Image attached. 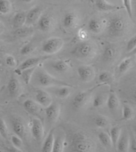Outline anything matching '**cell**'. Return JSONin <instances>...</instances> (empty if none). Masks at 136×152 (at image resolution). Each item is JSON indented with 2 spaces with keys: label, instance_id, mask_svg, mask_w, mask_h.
Instances as JSON below:
<instances>
[{
  "label": "cell",
  "instance_id": "obj_50",
  "mask_svg": "<svg viewBox=\"0 0 136 152\" xmlns=\"http://www.w3.org/2000/svg\"><path fill=\"white\" fill-rule=\"evenodd\" d=\"M134 135L136 137V125L134 127Z\"/></svg>",
  "mask_w": 136,
  "mask_h": 152
},
{
  "label": "cell",
  "instance_id": "obj_27",
  "mask_svg": "<svg viewBox=\"0 0 136 152\" xmlns=\"http://www.w3.org/2000/svg\"><path fill=\"white\" fill-rule=\"evenodd\" d=\"M108 95L105 94H97L92 99V105L94 107L98 108L103 106L107 102Z\"/></svg>",
  "mask_w": 136,
  "mask_h": 152
},
{
  "label": "cell",
  "instance_id": "obj_31",
  "mask_svg": "<svg viewBox=\"0 0 136 152\" xmlns=\"http://www.w3.org/2000/svg\"><path fill=\"white\" fill-rule=\"evenodd\" d=\"M98 139L102 144L106 148H113L112 142L110 137V135L107 133L102 132L98 134Z\"/></svg>",
  "mask_w": 136,
  "mask_h": 152
},
{
  "label": "cell",
  "instance_id": "obj_24",
  "mask_svg": "<svg viewBox=\"0 0 136 152\" xmlns=\"http://www.w3.org/2000/svg\"><path fill=\"white\" fill-rule=\"evenodd\" d=\"M116 55V49L111 45H107L104 48L102 53V60L104 62H111L115 58Z\"/></svg>",
  "mask_w": 136,
  "mask_h": 152
},
{
  "label": "cell",
  "instance_id": "obj_16",
  "mask_svg": "<svg viewBox=\"0 0 136 152\" xmlns=\"http://www.w3.org/2000/svg\"><path fill=\"white\" fill-rule=\"evenodd\" d=\"M23 105L26 112L34 116L39 117L42 112V106L34 100L26 99L23 102Z\"/></svg>",
  "mask_w": 136,
  "mask_h": 152
},
{
  "label": "cell",
  "instance_id": "obj_38",
  "mask_svg": "<svg viewBox=\"0 0 136 152\" xmlns=\"http://www.w3.org/2000/svg\"><path fill=\"white\" fill-rule=\"evenodd\" d=\"M127 97L130 102L136 105V85L130 87L127 91Z\"/></svg>",
  "mask_w": 136,
  "mask_h": 152
},
{
  "label": "cell",
  "instance_id": "obj_49",
  "mask_svg": "<svg viewBox=\"0 0 136 152\" xmlns=\"http://www.w3.org/2000/svg\"><path fill=\"white\" fill-rule=\"evenodd\" d=\"M34 0H21V1H23L25 4H30V3L33 2Z\"/></svg>",
  "mask_w": 136,
  "mask_h": 152
},
{
  "label": "cell",
  "instance_id": "obj_8",
  "mask_svg": "<svg viewBox=\"0 0 136 152\" xmlns=\"http://www.w3.org/2000/svg\"><path fill=\"white\" fill-rule=\"evenodd\" d=\"M61 112V106L59 103L53 102L51 104L45 108L46 119L49 124H53L58 120Z\"/></svg>",
  "mask_w": 136,
  "mask_h": 152
},
{
  "label": "cell",
  "instance_id": "obj_40",
  "mask_svg": "<svg viewBox=\"0 0 136 152\" xmlns=\"http://www.w3.org/2000/svg\"><path fill=\"white\" fill-rule=\"evenodd\" d=\"M112 80L111 74L107 72H103L99 75V81L102 83H109Z\"/></svg>",
  "mask_w": 136,
  "mask_h": 152
},
{
  "label": "cell",
  "instance_id": "obj_46",
  "mask_svg": "<svg viewBox=\"0 0 136 152\" xmlns=\"http://www.w3.org/2000/svg\"><path fill=\"white\" fill-rule=\"evenodd\" d=\"M7 152H22L20 150V149L15 148V147H14V146L8 147L7 148Z\"/></svg>",
  "mask_w": 136,
  "mask_h": 152
},
{
  "label": "cell",
  "instance_id": "obj_9",
  "mask_svg": "<svg viewBox=\"0 0 136 152\" xmlns=\"http://www.w3.org/2000/svg\"><path fill=\"white\" fill-rule=\"evenodd\" d=\"M31 135L35 140L39 143L43 140L44 137L45 132L44 127L42 124V121L38 118L33 119L31 122Z\"/></svg>",
  "mask_w": 136,
  "mask_h": 152
},
{
  "label": "cell",
  "instance_id": "obj_28",
  "mask_svg": "<svg viewBox=\"0 0 136 152\" xmlns=\"http://www.w3.org/2000/svg\"><path fill=\"white\" fill-rule=\"evenodd\" d=\"M96 7L101 12H109L117 9V6L110 4L105 0H96Z\"/></svg>",
  "mask_w": 136,
  "mask_h": 152
},
{
  "label": "cell",
  "instance_id": "obj_6",
  "mask_svg": "<svg viewBox=\"0 0 136 152\" xmlns=\"http://www.w3.org/2000/svg\"><path fill=\"white\" fill-rule=\"evenodd\" d=\"M91 99V91H82L78 93L72 101L73 108L76 110H80L86 107Z\"/></svg>",
  "mask_w": 136,
  "mask_h": 152
},
{
  "label": "cell",
  "instance_id": "obj_53",
  "mask_svg": "<svg viewBox=\"0 0 136 152\" xmlns=\"http://www.w3.org/2000/svg\"><path fill=\"white\" fill-rule=\"evenodd\" d=\"M0 50H1V46H0Z\"/></svg>",
  "mask_w": 136,
  "mask_h": 152
},
{
  "label": "cell",
  "instance_id": "obj_5",
  "mask_svg": "<svg viewBox=\"0 0 136 152\" xmlns=\"http://www.w3.org/2000/svg\"><path fill=\"white\" fill-rule=\"evenodd\" d=\"M64 46V40L60 37H52L45 40L42 46L43 52L52 55L58 53Z\"/></svg>",
  "mask_w": 136,
  "mask_h": 152
},
{
  "label": "cell",
  "instance_id": "obj_51",
  "mask_svg": "<svg viewBox=\"0 0 136 152\" xmlns=\"http://www.w3.org/2000/svg\"><path fill=\"white\" fill-rule=\"evenodd\" d=\"M130 53H132V54H136V48H135L134 49V50H133Z\"/></svg>",
  "mask_w": 136,
  "mask_h": 152
},
{
  "label": "cell",
  "instance_id": "obj_33",
  "mask_svg": "<svg viewBox=\"0 0 136 152\" xmlns=\"http://www.w3.org/2000/svg\"><path fill=\"white\" fill-rule=\"evenodd\" d=\"M94 123L96 126L99 128H106L110 124V121L107 117L102 115H98L94 118Z\"/></svg>",
  "mask_w": 136,
  "mask_h": 152
},
{
  "label": "cell",
  "instance_id": "obj_29",
  "mask_svg": "<svg viewBox=\"0 0 136 152\" xmlns=\"http://www.w3.org/2000/svg\"><path fill=\"white\" fill-rule=\"evenodd\" d=\"M121 129L122 128L118 126H113L110 129V135L111 140V142H112L113 148H116V145L117 143H118L119 136H120Z\"/></svg>",
  "mask_w": 136,
  "mask_h": 152
},
{
  "label": "cell",
  "instance_id": "obj_3",
  "mask_svg": "<svg viewBox=\"0 0 136 152\" xmlns=\"http://www.w3.org/2000/svg\"><path fill=\"white\" fill-rule=\"evenodd\" d=\"M34 73L35 74H34L37 83L42 87L48 88V87L51 86H72L65 81L58 80L56 77H53L52 75L49 74L48 72L42 69H38L37 71L35 69Z\"/></svg>",
  "mask_w": 136,
  "mask_h": 152
},
{
  "label": "cell",
  "instance_id": "obj_15",
  "mask_svg": "<svg viewBox=\"0 0 136 152\" xmlns=\"http://www.w3.org/2000/svg\"><path fill=\"white\" fill-rule=\"evenodd\" d=\"M80 19L77 13L73 12L67 13L64 16L62 23L67 29H74L78 26Z\"/></svg>",
  "mask_w": 136,
  "mask_h": 152
},
{
  "label": "cell",
  "instance_id": "obj_32",
  "mask_svg": "<svg viewBox=\"0 0 136 152\" xmlns=\"http://www.w3.org/2000/svg\"><path fill=\"white\" fill-rule=\"evenodd\" d=\"M35 69H36V67L25 69L21 72L20 75L21 76V77H22L24 82H25V83L27 84V85H28V84L30 83Z\"/></svg>",
  "mask_w": 136,
  "mask_h": 152
},
{
  "label": "cell",
  "instance_id": "obj_7",
  "mask_svg": "<svg viewBox=\"0 0 136 152\" xmlns=\"http://www.w3.org/2000/svg\"><path fill=\"white\" fill-rule=\"evenodd\" d=\"M11 123L15 135L21 137L23 140H26L28 137V129L25 121L21 118L14 117L12 119Z\"/></svg>",
  "mask_w": 136,
  "mask_h": 152
},
{
  "label": "cell",
  "instance_id": "obj_25",
  "mask_svg": "<svg viewBox=\"0 0 136 152\" xmlns=\"http://www.w3.org/2000/svg\"><path fill=\"white\" fill-rule=\"evenodd\" d=\"M72 86H59L53 90V94L61 99H66L72 93Z\"/></svg>",
  "mask_w": 136,
  "mask_h": 152
},
{
  "label": "cell",
  "instance_id": "obj_2",
  "mask_svg": "<svg viewBox=\"0 0 136 152\" xmlns=\"http://www.w3.org/2000/svg\"><path fill=\"white\" fill-rule=\"evenodd\" d=\"M97 52V48L93 43L88 41H83L78 43L71 51V54L75 58L81 60H89L94 58Z\"/></svg>",
  "mask_w": 136,
  "mask_h": 152
},
{
  "label": "cell",
  "instance_id": "obj_37",
  "mask_svg": "<svg viewBox=\"0 0 136 152\" xmlns=\"http://www.w3.org/2000/svg\"><path fill=\"white\" fill-rule=\"evenodd\" d=\"M0 135L4 139H7L9 135V129L4 119L0 118Z\"/></svg>",
  "mask_w": 136,
  "mask_h": 152
},
{
  "label": "cell",
  "instance_id": "obj_44",
  "mask_svg": "<svg viewBox=\"0 0 136 152\" xmlns=\"http://www.w3.org/2000/svg\"><path fill=\"white\" fill-rule=\"evenodd\" d=\"M130 152H136V137L134 134L129 135V148Z\"/></svg>",
  "mask_w": 136,
  "mask_h": 152
},
{
  "label": "cell",
  "instance_id": "obj_14",
  "mask_svg": "<svg viewBox=\"0 0 136 152\" xmlns=\"http://www.w3.org/2000/svg\"><path fill=\"white\" fill-rule=\"evenodd\" d=\"M35 101L41 106L43 107H47L51 104L53 102L52 97L48 92L43 89H38L35 92Z\"/></svg>",
  "mask_w": 136,
  "mask_h": 152
},
{
  "label": "cell",
  "instance_id": "obj_52",
  "mask_svg": "<svg viewBox=\"0 0 136 152\" xmlns=\"http://www.w3.org/2000/svg\"><path fill=\"white\" fill-rule=\"evenodd\" d=\"M135 10H136V1H135Z\"/></svg>",
  "mask_w": 136,
  "mask_h": 152
},
{
  "label": "cell",
  "instance_id": "obj_11",
  "mask_svg": "<svg viewBox=\"0 0 136 152\" xmlns=\"http://www.w3.org/2000/svg\"><path fill=\"white\" fill-rule=\"evenodd\" d=\"M129 148V134L126 129H122L116 145L118 152H128Z\"/></svg>",
  "mask_w": 136,
  "mask_h": 152
},
{
  "label": "cell",
  "instance_id": "obj_55",
  "mask_svg": "<svg viewBox=\"0 0 136 152\" xmlns=\"http://www.w3.org/2000/svg\"><path fill=\"white\" fill-rule=\"evenodd\" d=\"M105 152H107V151H105Z\"/></svg>",
  "mask_w": 136,
  "mask_h": 152
},
{
  "label": "cell",
  "instance_id": "obj_26",
  "mask_svg": "<svg viewBox=\"0 0 136 152\" xmlns=\"http://www.w3.org/2000/svg\"><path fill=\"white\" fill-rule=\"evenodd\" d=\"M26 15L23 12H18L13 16L12 23L15 28H20L26 25Z\"/></svg>",
  "mask_w": 136,
  "mask_h": 152
},
{
  "label": "cell",
  "instance_id": "obj_47",
  "mask_svg": "<svg viewBox=\"0 0 136 152\" xmlns=\"http://www.w3.org/2000/svg\"><path fill=\"white\" fill-rule=\"evenodd\" d=\"M5 31V26L2 21H0V35L4 33Z\"/></svg>",
  "mask_w": 136,
  "mask_h": 152
},
{
  "label": "cell",
  "instance_id": "obj_19",
  "mask_svg": "<svg viewBox=\"0 0 136 152\" xmlns=\"http://www.w3.org/2000/svg\"><path fill=\"white\" fill-rule=\"evenodd\" d=\"M66 136L61 133L56 135L54 138V143L52 152H64L66 147Z\"/></svg>",
  "mask_w": 136,
  "mask_h": 152
},
{
  "label": "cell",
  "instance_id": "obj_34",
  "mask_svg": "<svg viewBox=\"0 0 136 152\" xmlns=\"http://www.w3.org/2000/svg\"><path fill=\"white\" fill-rule=\"evenodd\" d=\"M12 10V5L9 0H0V13L7 15Z\"/></svg>",
  "mask_w": 136,
  "mask_h": 152
},
{
  "label": "cell",
  "instance_id": "obj_21",
  "mask_svg": "<svg viewBox=\"0 0 136 152\" xmlns=\"http://www.w3.org/2000/svg\"><path fill=\"white\" fill-rule=\"evenodd\" d=\"M50 67L54 71L60 73V74L67 72L70 68L69 65L68 64L67 62L64 60H61V59L51 62L50 64Z\"/></svg>",
  "mask_w": 136,
  "mask_h": 152
},
{
  "label": "cell",
  "instance_id": "obj_18",
  "mask_svg": "<svg viewBox=\"0 0 136 152\" xmlns=\"http://www.w3.org/2000/svg\"><path fill=\"white\" fill-rule=\"evenodd\" d=\"M42 15V10L39 7H34L29 11L26 14V25L31 26L39 20Z\"/></svg>",
  "mask_w": 136,
  "mask_h": 152
},
{
  "label": "cell",
  "instance_id": "obj_13",
  "mask_svg": "<svg viewBox=\"0 0 136 152\" xmlns=\"http://www.w3.org/2000/svg\"><path fill=\"white\" fill-rule=\"evenodd\" d=\"M45 59V57H42H42H37V58L36 57H34V58L27 59L26 60L22 62L20 66L15 69V73L20 75L21 72L23 71V70L36 67L38 64Z\"/></svg>",
  "mask_w": 136,
  "mask_h": 152
},
{
  "label": "cell",
  "instance_id": "obj_45",
  "mask_svg": "<svg viewBox=\"0 0 136 152\" xmlns=\"http://www.w3.org/2000/svg\"><path fill=\"white\" fill-rule=\"evenodd\" d=\"M5 64L10 67H15L17 66V60L12 56H7L5 58Z\"/></svg>",
  "mask_w": 136,
  "mask_h": 152
},
{
  "label": "cell",
  "instance_id": "obj_43",
  "mask_svg": "<svg viewBox=\"0 0 136 152\" xmlns=\"http://www.w3.org/2000/svg\"><path fill=\"white\" fill-rule=\"evenodd\" d=\"M123 1V4L124 5L127 14L131 18H132V0H122Z\"/></svg>",
  "mask_w": 136,
  "mask_h": 152
},
{
  "label": "cell",
  "instance_id": "obj_42",
  "mask_svg": "<svg viewBox=\"0 0 136 152\" xmlns=\"http://www.w3.org/2000/svg\"><path fill=\"white\" fill-rule=\"evenodd\" d=\"M136 48V35L133 36L127 43L126 50L127 52L131 53L132 51Z\"/></svg>",
  "mask_w": 136,
  "mask_h": 152
},
{
  "label": "cell",
  "instance_id": "obj_12",
  "mask_svg": "<svg viewBox=\"0 0 136 152\" xmlns=\"http://www.w3.org/2000/svg\"><path fill=\"white\" fill-rule=\"evenodd\" d=\"M78 74L80 80L83 82H89L94 80L96 72L93 67L89 66H81L78 67Z\"/></svg>",
  "mask_w": 136,
  "mask_h": 152
},
{
  "label": "cell",
  "instance_id": "obj_22",
  "mask_svg": "<svg viewBox=\"0 0 136 152\" xmlns=\"http://www.w3.org/2000/svg\"><path fill=\"white\" fill-rule=\"evenodd\" d=\"M88 29L89 31L94 34H99L102 31L103 29V23L102 21L99 19L94 18L89 20L88 23Z\"/></svg>",
  "mask_w": 136,
  "mask_h": 152
},
{
  "label": "cell",
  "instance_id": "obj_41",
  "mask_svg": "<svg viewBox=\"0 0 136 152\" xmlns=\"http://www.w3.org/2000/svg\"><path fill=\"white\" fill-rule=\"evenodd\" d=\"M11 142H12L13 146H14L15 148L21 149L23 147V140L18 135H12L11 137Z\"/></svg>",
  "mask_w": 136,
  "mask_h": 152
},
{
  "label": "cell",
  "instance_id": "obj_35",
  "mask_svg": "<svg viewBox=\"0 0 136 152\" xmlns=\"http://www.w3.org/2000/svg\"><path fill=\"white\" fill-rule=\"evenodd\" d=\"M134 117V110L128 104H124L122 107V119L124 120H129Z\"/></svg>",
  "mask_w": 136,
  "mask_h": 152
},
{
  "label": "cell",
  "instance_id": "obj_48",
  "mask_svg": "<svg viewBox=\"0 0 136 152\" xmlns=\"http://www.w3.org/2000/svg\"><path fill=\"white\" fill-rule=\"evenodd\" d=\"M79 36H80V37L81 38H82L83 39H85L86 37L87 36V34H86V31H84V30L80 31V34H79Z\"/></svg>",
  "mask_w": 136,
  "mask_h": 152
},
{
  "label": "cell",
  "instance_id": "obj_10",
  "mask_svg": "<svg viewBox=\"0 0 136 152\" xmlns=\"http://www.w3.org/2000/svg\"><path fill=\"white\" fill-rule=\"evenodd\" d=\"M55 26V20L52 16L49 14H43L37 21V26L43 32H49Z\"/></svg>",
  "mask_w": 136,
  "mask_h": 152
},
{
  "label": "cell",
  "instance_id": "obj_4",
  "mask_svg": "<svg viewBox=\"0 0 136 152\" xmlns=\"http://www.w3.org/2000/svg\"><path fill=\"white\" fill-rule=\"evenodd\" d=\"M127 23L124 19L119 15L111 18L107 23V32L111 36H120L126 31Z\"/></svg>",
  "mask_w": 136,
  "mask_h": 152
},
{
  "label": "cell",
  "instance_id": "obj_54",
  "mask_svg": "<svg viewBox=\"0 0 136 152\" xmlns=\"http://www.w3.org/2000/svg\"><path fill=\"white\" fill-rule=\"evenodd\" d=\"M135 61H136V57H135Z\"/></svg>",
  "mask_w": 136,
  "mask_h": 152
},
{
  "label": "cell",
  "instance_id": "obj_17",
  "mask_svg": "<svg viewBox=\"0 0 136 152\" xmlns=\"http://www.w3.org/2000/svg\"><path fill=\"white\" fill-rule=\"evenodd\" d=\"M7 90L10 96L12 97H18L21 94V86L17 78L12 77L7 84Z\"/></svg>",
  "mask_w": 136,
  "mask_h": 152
},
{
  "label": "cell",
  "instance_id": "obj_23",
  "mask_svg": "<svg viewBox=\"0 0 136 152\" xmlns=\"http://www.w3.org/2000/svg\"><path fill=\"white\" fill-rule=\"evenodd\" d=\"M54 138H55V135H54L53 130H52L49 133L47 137L43 143L42 152H52Z\"/></svg>",
  "mask_w": 136,
  "mask_h": 152
},
{
  "label": "cell",
  "instance_id": "obj_39",
  "mask_svg": "<svg viewBox=\"0 0 136 152\" xmlns=\"http://www.w3.org/2000/svg\"><path fill=\"white\" fill-rule=\"evenodd\" d=\"M35 45L31 43H27L24 45L20 50V53L22 56H28L29 54L31 53L35 50Z\"/></svg>",
  "mask_w": 136,
  "mask_h": 152
},
{
  "label": "cell",
  "instance_id": "obj_30",
  "mask_svg": "<svg viewBox=\"0 0 136 152\" xmlns=\"http://www.w3.org/2000/svg\"><path fill=\"white\" fill-rule=\"evenodd\" d=\"M34 33V29L30 26H23L18 28L15 31V35L18 37L25 38L30 36Z\"/></svg>",
  "mask_w": 136,
  "mask_h": 152
},
{
  "label": "cell",
  "instance_id": "obj_1",
  "mask_svg": "<svg viewBox=\"0 0 136 152\" xmlns=\"http://www.w3.org/2000/svg\"><path fill=\"white\" fill-rule=\"evenodd\" d=\"M96 143L88 135L81 132H73L70 134L69 141L66 142V152H94Z\"/></svg>",
  "mask_w": 136,
  "mask_h": 152
},
{
  "label": "cell",
  "instance_id": "obj_36",
  "mask_svg": "<svg viewBox=\"0 0 136 152\" xmlns=\"http://www.w3.org/2000/svg\"><path fill=\"white\" fill-rule=\"evenodd\" d=\"M132 59L129 58H127L124 59L120 64H119L118 66V70L120 74H124L127 71H128L129 69L132 66Z\"/></svg>",
  "mask_w": 136,
  "mask_h": 152
},
{
  "label": "cell",
  "instance_id": "obj_20",
  "mask_svg": "<svg viewBox=\"0 0 136 152\" xmlns=\"http://www.w3.org/2000/svg\"><path fill=\"white\" fill-rule=\"evenodd\" d=\"M106 104L111 112H116L119 109V101L118 96L114 92H110L108 94Z\"/></svg>",
  "mask_w": 136,
  "mask_h": 152
}]
</instances>
